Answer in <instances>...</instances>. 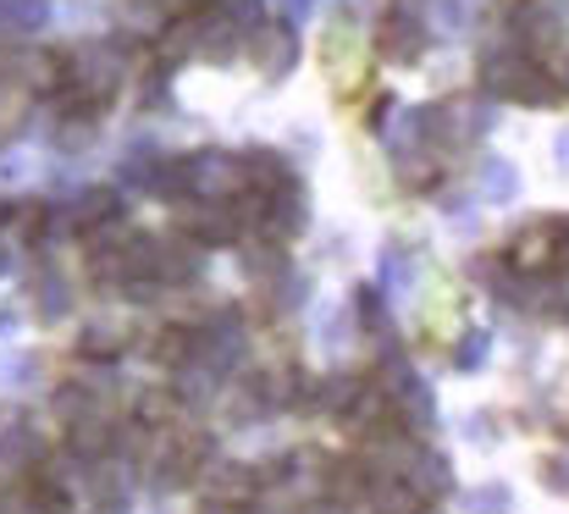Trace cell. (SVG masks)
Segmentation results:
<instances>
[{"label": "cell", "mask_w": 569, "mask_h": 514, "mask_svg": "<svg viewBox=\"0 0 569 514\" xmlns=\"http://www.w3.org/2000/svg\"><path fill=\"white\" fill-rule=\"evenodd\" d=\"M243 50L260 78H288L299 61V33H293V22H260V28H249Z\"/></svg>", "instance_id": "6da1fadb"}, {"label": "cell", "mask_w": 569, "mask_h": 514, "mask_svg": "<svg viewBox=\"0 0 569 514\" xmlns=\"http://www.w3.org/2000/svg\"><path fill=\"white\" fill-rule=\"evenodd\" d=\"M377 50L387 61H398V67H415V61L431 50V33H426V22H420L409 6H392L377 22Z\"/></svg>", "instance_id": "7a4b0ae2"}, {"label": "cell", "mask_w": 569, "mask_h": 514, "mask_svg": "<svg viewBox=\"0 0 569 514\" xmlns=\"http://www.w3.org/2000/svg\"><path fill=\"white\" fill-rule=\"evenodd\" d=\"M476 188H481L487 205H509V199H520V167L509 156H487L476 171Z\"/></svg>", "instance_id": "3957f363"}, {"label": "cell", "mask_w": 569, "mask_h": 514, "mask_svg": "<svg viewBox=\"0 0 569 514\" xmlns=\"http://www.w3.org/2000/svg\"><path fill=\"white\" fill-rule=\"evenodd\" d=\"M210 498L243 510V504L254 498V471H249V465H216V471H210Z\"/></svg>", "instance_id": "277c9868"}, {"label": "cell", "mask_w": 569, "mask_h": 514, "mask_svg": "<svg viewBox=\"0 0 569 514\" xmlns=\"http://www.w3.org/2000/svg\"><path fill=\"white\" fill-rule=\"evenodd\" d=\"M22 493H28V504H33L39 514H67V487L50 482V476H28Z\"/></svg>", "instance_id": "5b68a950"}, {"label": "cell", "mask_w": 569, "mask_h": 514, "mask_svg": "<svg viewBox=\"0 0 569 514\" xmlns=\"http://www.w3.org/2000/svg\"><path fill=\"white\" fill-rule=\"evenodd\" d=\"M67 299H72V294H67V283H50V277L39 283V316H44V322H56V316H67V310H72Z\"/></svg>", "instance_id": "8992f818"}, {"label": "cell", "mask_w": 569, "mask_h": 514, "mask_svg": "<svg viewBox=\"0 0 569 514\" xmlns=\"http://www.w3.org/2000/svg\"><path fill=\"white\" fill-rule=\"evenodd\" d=\"M509 504H515V493H509L503 482H492V487H481V493L470 498V510L476 514H509Z\"/></svg>", "instance_id": "52a82bcc"}, {"label": "cell", "mask_w": 569, "mask_h": 514, "mask_svg": "<svg viewBox=\"0 0 569 514\" xmlns=\"http://www.w3.org/2000/svg\"><path fill=\"white\" fill-rule=\"evenodd\" d=\"M481 359H487V333H465V338H459V354H453V365H459V370H476Z\"/></svg>", "instance_id": "ba28073f"}, {"label": "cell", "mask_w": 569, "mask_h": 514, "mask_svg": "<svg viewBox=\"0 0 569 514\" xmlns=\"http://www.w3.org/2000/svg\"><path fill=\"white\" fill-rule=\"evenodd\" d=\"M542 476H548L553 493H569V459L565 454H548V459H542Z\"/></svg>", "instance_id": "9c48e42d"}, {"label": "cell", "mask_w": 569, "mask_h": 514, "mask_svg": "<svg viewBox=\"0 0 569 514\" xmlns=\"http://www.w3.org/2000/svg\"><path fill=\"white\" fill-rule=\"evenodd\" d=\"M553 161H559V171L569 177V134H559V145H553Z\"/></svg>", "instance_id": "30bf717a"}]
</instances>
